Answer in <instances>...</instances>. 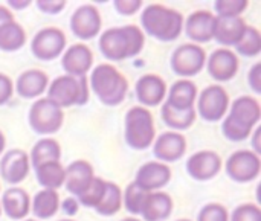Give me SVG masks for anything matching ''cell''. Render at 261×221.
<instances>
[{"label":"cell","instance_id":"6da1fadb","mask_svg":"<svg viewBox=\"0 0 261 221\" xmlns=\"http://www.w3.org/2000/svg\"><path fill=\"white\" fill-rule=\"evenodd\" d=\"M144 43L142 29L136 24H125L104 31L99 37V50L110 61H124L139 55Z\"/></svg>","mask_w":261,"mask_h":221},{"label":"cell","instance_id":"7a4b0ae2","mask_svg":"<svg viewBox=\"0 0 261 221\" xmlns=\"http://www.w3.org/2000/svg\"><path fill=\"white\" fill-rule=\"evenodd\" d=\"M261 119L260 102L252 96L237 98L222 124L223 136L231 142L246 141Z\"/></svg>","mask_w":261,"mask_h":221},{"label":"cell","instance_id":"3957f363","mask_svg":"<svg viewBox=\"0 0 261 221\" xmlns=\"http://www.w3.org/2000/svg\"><path fill=\"white\" fill-rule=\"evenodd\" d=\"M141 24L150 37L168 43L179 38L184 29V15L165 5L150 3L141 14Z\"/></svg>","mask_w":261,"mask_h":221},{"label":"cell","instance_id":"277c9868","mask_svg":"<svg viewBox=\"0 0 261 221\" xmlns=\"http://www.w3.org/2000/svg\"><path fill=\"white\" fill-rule=\"evenodd\" d=\"M89 84L96 98L109 107L119 105L128 92L127 78L112 64H99L93 67Z\"/></svg>","mask_w":261,"mask_h":221},{"label":"cell","instance_id":"5b68a950","mask_svg":"<svg viewBox=\"0 0 261 221\" xmlns=\"http://www.w3.org/2000/svg\"><path fill=\"white\" fill-rule=\"evenodd\" d=\"M60 108L84 105L89 101V78L61 75L47 86V96Z\"/></svg>","mask_w":261,"mask_h":221},{"label":"cell","instance_id":"8992f818","mask_svg":"<svg viewBox=\"0 0 261 221\" xmlns=\"http://www.w3.org/2000/svg\"><path fill=\"white\" fill-rule=\"evenodd\" d=\"M156 137L154 119L148 108L132 107L125 115V142L133 150H147Z\"/></svg>","mask_w":261,"mask_h":221},{"label":"cell","instance_id":"52a82bcc","mask_svg":"<svg viewBox=\"0 0 261 221\" xmlns=\"http://www.w3.org/2000/svg\"><path fill=\"white\" fill-rule=\"evenodd\" d=\"M29 127L38 134H54L64 122V112L47 98L37 99L28 115Z\"/></svg>","mask_w":261,"mask_h":221},{"label":"cell","instance_id":"ba28073f","mask_svg":"<svg viewBox=\"0 0 261 221\" xmlns=\"http://www.w3.org/2000/svg\"><path fill=\"white\" fill-rule=\"evenodd\" d=\"M229 110V95L225 87L219 84L208 86L197 98V110L203 121L217 122L222 121Z\"/></svg>","mask_w":261,"mask_h":221},{"label":"cell","instance_id":"9c48e42d","mask_svg":"<svg viewBox=\"0 0 261 221\" xmlns=\"http://www.w3.org/2000/svg\"><path fill=\"white\" fill-rule=\"evenodd\" d=\"M206 63V52L200 44H180L171 55V69L176 75L191 78L200 73Z\"/></svg>","mask_w":261,"mask_h":221},{"label":"cell","instance_id":"30bf717a","mask_svg":"<svg viewBox=\"0 0 261 221\" xmlns=\"http://www.w3.org/2000/svg\"><path fill=\"white\" fill-rule=\"evenodd\" d=\"M66 34L58 27H44L38 31L31 41V52L41 61H50L66 50Z\"/></svg>","mask_w":261,"mask_h":221},{"label":"cell","instance_id":"8fae6325","mask_svg":"<svg viewBox=\"0 0 261 221\" xmlns=\"http://www.w3.org/2000/svg\"><path fill=\"white\" fill-rule=\"evenodd\" d=\"M226 174L239 183H248L260 176L261 159L249 150H240L231 154L226 160Z\"/></svg>","mask_w":261,"mask_h":221},{"label":"cell","instance_id":"7c38bea8","mask_svg":"<svg viewBox=\"0 0 261 221\" xmlns=\"http://www.w3.org/2000/svg\"><path fill=\"white\" fill-rule=\"evenodd\" d=\"M102 27V18L96 6L83 5L70 17V29L75 37L80 40H92L95 38Z\"/></svg>","mask_w":261,"mask_h":221},{"label":"cell","instance_id":"4fadbf2b","mask_svg":"<svg viewBox=\"0 0 261 221\" xmlns=\"http://www.w3.org/2000/svg\"><path fill=\"white\" fill-rule=\"evenodd\" d=\"M222 157L216 151H199L188 157L187 173L199 182L214 179L222 171Z\"/></svg>","mask_w":261,"mask_h":221},{"label":"cell","instance_id":"5bb4252c","mask_svg":"<svg viewBox=\"0 0 261 221\" xmlns=\"http://www.w3.org/2000/svg\"><path fill=\"white\" fill-rule=\"evenodd\" d=\"M171 180V170L162 162H147L144 163L133 180V183L145 192H154L168 185Z\"/></svg>","mask_w":261,"mask_h":221},{"label":"cell","instance_id":"9a60e30c","mask_svg":"<svg viewBox=\"0 0 261 221\" xmlns=\"http://www.w3.org/2000/svg\"><path fill=\"white\" fill-rule=\"evenodd\" d=\"M61 66L66 72V75L70 76H87L93 66V53L90 47L84 43H76L69 46L63 52Z\"/></svg>","mask_w":261,"mask_h":221},{"label":"cell","instance_id":"2e32d148","mask_svg":"<svg viewBox=\"0 0 261 221\" xmlns=\"http://www.w3.org/2000/svg\"><path fill=\"white\" fill-rule=\"evenodd\" d=\"M187 153V139L182 133L165 131L153 142V154L162 163L177 162Z\"/></svg>","mask_w":261,"mask_h":221},{"label":"cell","instance_id":"e0dca14e","mask_svg":"<svg viewBox=\"0 0 261 221\" xmlns=\"http://www.w3.org/2000/svg\"><path fill=\"white\" fill-rule=\"evenodd\" d=\"M29 154L23 150H9L2 156L0 176L9 185H17L23 182L29 174Z\"/></svg>","mask_w":261,"mask_h":221},{"label":"cell","instance_id":"ac0fdd59","mask_svg":"<svg viewBox=\"0 0 261 221\" xmlns=\"http://www.w3.org/2000/svg\"><path fill=\"white\" fill-rule=\"evenodd\" d=\"M206 63H208V73L213 76V79L219 82L231 81L237 75L240 66L237 53L225 47L214 50L206 60Z\"/></svg>","mask_w":261,"mask_h":221},{"label":"cell","instance_id":"d6986e66","mask_svg":"<svg viewBox=\"0 0 261 221\" xmlns=\"http://www.w3.org/2000/svg\"><path fill=\"white\" fill-rule=\"evenodd\" d=\"M136 98L142 107H156L162 104L167 95V84L165 81L154 73H147L141 76L135 86Z\"/></svg>","mask_w":261,"mask_h":221},{"label":"cell","instance_id":"ffe728a7","mask_svg":"<svg viewBox=\"0 0 261 221\" xmlns=\"http://www.w3.org/2000/svg\"><path fill=\"white\" fill-rule=\"evenodd\" d=\"M248 24L242 17H216L214 20V29H213V40H216L219 44L225 46H236Z\"/></svg>","mask_w":261,"mask_h":221},{"label":"cell","instance_id":"44dd1931","mask_svg":"<svg viewBox=\"0 0 261 221\" xmlns=\"http://www.w3.org/2000/svg\"><path fill=\"white\" fill-rule=\"evenodd\" d=\"M216 15L211 11L200 9L193 12L187 21H184L187 37L194 43H208L213 40V29H214Z\"/></svg>","mask_w":261,"mask_h":221},{"label":"cell","instance_id":"7402d4cb","mask_svg":"<svg viewBox=\"0 0 261 221\" xmlns=\"http://www.w3.org/2000/svg\"><path fill=\"white\" fill-rule=\"evenodd\" d=\"M93 179V167L87 160H75L66 168L64 186L70 194L80 197L90 186Z\"/></svg>","mask_w":261,"mask_h":221},{"label":"cell","instance_id":"603a6c76","mask_svg":"<svg viewBox=\"0 0 261 221\" xmlns=\"http://www.w3.org/2000/svg\"><path fill=\"white\" fill-rule=\"evenodd\" d=\"M47 86H49V78L43 70L29 69L24 70L17 78L14 90L17 92V95H20L24 99H34L38 98L43 92H46Z\"/></svg>","mask_w":261,"mask_h":221},{"label":"cell","instance_id":"cb8c5ba5","mask_svg":"<svg viewBox=\"0 0 261 221\" xmlns=\"http://www.w3.org/2000/svg\"><path fill=\"white\" fill-rule=\"evenodd\" d=\"M0 206L11 220H23L31 211V197L24 189L12 186L3 192Z\"/></svg>","mask_w":261,"mask_h":221},{"label":"cell","instance_id":"d4e9b609","mask_svg":"<svg viewBox=\"0 0 261 221\" xmlns=\"http://www.w3.org/2000/svg\"><path fill=\"white\" fill-rule=\"evenodd\" d=\"M173 212V199L162 191L148 192L141 217L145 221L167 220Z\"/></svg>","mask_w":261,"mask_h":221},{"label":"cell","instance_id":"484cf974","mask_svg":"<svg viewBox=\"0 0 261 221\" xmlns=\"http://www.w3.org/2000/svg\"><path fill=\"white\" fill-rule=\"evenodd\" d=\"M197 101V87L191 79H179L176 81L170 92L167 102L177 110H188L194 108Z\"/></svg>","mask_w":261,"mask_h":221},{"label":"cell","instance_id":"4316f807","mask_svg":"<svg viewBox=\"0 0 261 221\" xmlns=\"http://www.w3.org/2000/svg\"><path fill=\"white\" fill-rule=\"evenodd\" d=\"M32 214L40 220H47L54 217L60 209V196L54 189H41L31 200Z\"/></svg>","mask_w":261,"mask_h":221},{"label":"cell","instance_id":"83f0119b","mask_svg":"<svg viewBox=\"0 0 261 221\" xmlns=\"http://www.w3.org/2000/svg\"><path fill=\"white\" fill-rule=\"evenodd\" d=\"M161 116L164 124L168 128L176 130H188L194 122H196V108H188V110H177L173 105H170L168 102H164L162 110H161Z\"/></svg>","mask_w":261,"mask_h":221},{"label":"cell","instance_id":"f1b7e54d","mask_svg":"<svg viewBox=\"0 0 261 221\" xmlns=\"http://www.w3.org/2000/svg\"><path fill=\"white\" fill-rule=\"evenodd\" d=\"M35 176H37V182L44 189L57 191L64 185L66 168L61 165V162H46L35 168Z\"/></svg>","mask_w":261,"mask_h":221},{"label":"cell","instance_id":"f546056e","mask_svg":"<svg viewBox=\"0 0 261 221\" xmlns=\"http://www.w3.org/2000/svg\"><path fill=\"white\" fill-rule=\"evenodd\" d=\"M60 157H61L60 144L55 139L44 137L32 147L29 162L34 168H37L46 162H60Z\"/></svg>","mask_w":261,"mask_h":221},{"label":"cell","instance_id":"4dcf8cb0","mask_svg":"<svg viewBox=\"0 0 261 221\" xmlns=\"http://www.w3.org/2000/svg\"><path fill=\"white\" fill-rule=\"evenodd\" d=\"M26 43V32L21 24L11 20L0 26V50L15 52Z\"/></svg>","mask_w":261,"mask_h":221},{"label":"cell","instance_id":"1f68e13d","mask_svg":"<svg viewBox=\"0 0 261 221\" xmlns=\"http://www.w3.org/2000/svg\"><path fill=\"white\" fill-rule=\"evenodd\" d=\"M121 206H122V191H121V188L113 182H107L104 197L99 202V205L95 208V211L99 215L110 217V215H115L116 212H119Z\"/></svg>","mask_w":261,"mask_h":221},{"label":"cell","instance_id":"d6a6232c","mask_svg":"<svg viewBox=\"0 0 261 221\" xmlns=\"http://www.w3.org/2000/svg\"><path fill=\"white\" fill-rule=\"evenodd\" d=\"M236 50L243 57H257L261 52V34L254 26H248L242 40L236 44Z\"/></svg>","mask_w":261,"mask_h":221},{"label":"cell","instance_id":"836d02e7","mask_svg":"<svg viewBox=\"0 0 261 221\" xmlns=\"http://www.w3.org/2000/svg\"><path fill=\"white\" fill-rule=\"evenodd\" d=\"M147 196H148V192L142 191L132 182L122 194V203H124L127 212L132 215H141Z\"/></svg>","mask_w":261,"mask_h":221},{"label":"cell","instance_id":"e575fe53","mask_svg":"<svg viewBox=\"0 0 261 221\" xmlns=\"http://www.w3.org/2000/svg\"><path fill=\"white\" fill-rule=\"evenodd\" d=\"M106 180H102L101 177H95L90 183V186L80 196L76 197V202H80L83 206H87V208H96L99 205V202L102 200L104 197V192H106Z\"/></svg>","mask_w":261,"mask_h":221},{"label":"cell","instance_id":"d590c367","mask_svg":"<svg viewBox=\"0 0 261 221\" xmlns=\"http://www.w3.org/2000/svg\"><path fill=\"white\" fill-rule=\"evenodd\" d=\"M248 0H217L214 3L216 17H240V14L248 8Z\"/></svg>","mask_w":261,"mask_h":221},{"label":"cell","instance_id":"8d00e7d4","mask_svg":"<svg viewBox=\"0 0 261 221\" xmlns=\"http://www.w3.org/2000/svg\"><path fill=\"white\" fill-rule=\"evenodd\" d=\"M197 221H229V214L223 205L210 203L200 209Z\"/></svg>","mask_w":261,"mask_h":221},{"label":"cell","instance_id":"74e56055","mask_svg":"<svg viewBox=\"0 0 261 221\" xmlns=\"http://www.w3.org/2000/svg\"><path fill=\"white\" fill-rule=\"evenodd\" d=\"M231 221H261V209L254 203H245L234 209Z\"/></svg>","mask_w":261,"mask_h":221},{"label":"cell","instance_id":"f35d334b","mask_svg":"<svg viewBox=\"0 0 261 221\" xmlns=\"http://www.w3.org/2000/svg\"><path fill=\"white\" fill-rule=\"evenodd\" d=\"M113 6L122 15H133L142 8V2L141 0H115Z\"/></svg>","mask_w":261,"mask_h":221},{"label":"cell","instance_id":"ab89813d","mask_svg":"<svg viewBox=\"0 0 261 221\" xmlns=\"http://www.w3.org/2000/svg\"><path fill=\"white\" fill-rule=\"evenodd\" d=\"M37 6L41 12L55 15V14H60L66 8V2L64 0H38Z\"/></svg>","mask_w":261,"mask_h":221},{"label":"cell","instance_id":"60d3db41","mask_svg":"<svg viewBox=\"0 0 261 221\" xmlns=\"http://www.w3.org/2000/svg\"><path fill=\"white\" fill-rule=\"evenodd\" d=\"M14 93V82L11 78L5 73H0V105H5L9 102Z\"/></svg>","mask_w":261,"mask_h":221},{"label":"cell","instance_id":"b9f144b4","mask_svg":"<svg viewBox=\"0 0 261 221\" xmlns=\"http://www.w3.org/2000/svg\"><path fill=\"white\" fill-rule=\"evenodd\" d=\"M248 84L257 95L261 93V63H257L252 66V69L248 73Z\"/></svg>","mask_w":261,"mask_h":221},{"label":"cell","instance_id":"7bdbcfd3","mask_svg":"<svg viewBox=\"0 0 261 221\" xmlns=\"http://www.w3.org/2000/svg\"><path fill=\"white\" fill-rule=\"evenodd\" d=\"M63 209H64L67 214L73 215V214L78 211V202L73 200V199H67V200L64 202V205H63Z\"/></svg>","mask_w":261,"mask_h":221},{"label":"cell","instance_id":"ee69618b","mask_svg":"<svg viewBox=\"0 0 261 221\" xmlns=\"http://www.w3.org/2000/svg\"><path fill=\"white\" fill-rule=\"evenodd\" d=\"M11 20H14L12 12L6 6H2L0 5V26L5 24V23H8V21H11Z\"/></svg>","mask_w":261,"mask_h":221},{"label":"cell","instance_id":"f6af8a7d","mask_svg":"<svg viewBox=\"0 0 261 221\" xmlns=\"http://www.w3.org/2000/svg\"><path fill=\"white\" fill-rule=\"evenodd\" d=\"M252 147H254V153L255 154H261V147H260V128L255 130L254 137H252Z\"/></svg>","mask_w":261,"mask_h":221},{"label":"cell","instance_id":"bcb514c9","mask_svg":"<svg viewBox=\"0 0 261 221\" xmlns=\"http://www.w3.org/2000/svg\"><path fill=\"white\" fill-rule=\"evenodd\" d=\"M8 5H11L14 9H24L26 6L31 5V2H28V0H26V2H14V0H9Z\"/></svg>","mask_w":261,"mask_h":221},{"label":"cell","instance_id":"7dc6e473","mask_svg":"<svg viewBox=\"0 0 261 221\" xmlns=\"http://www.w3.org/2000/svg\"><path fill=\"white\" fill-rule=\"evenodd\" d=\"M5 145H6V139H5V134L0 131V156L5 151Z\"/></svg>","mask_w":261,"mask_h":221},{"label":"cell","instance_id":"c3c4849f","mask_svg":"<svg viewBox=\"0 0 261 221\" xmlns=\"http://www.w3.org/2000/svg\"><path fill=\"white\" fill-rule=\"evenodd\" d=\"M121 221H141L139 218H136V217H127V218H124V220Z\"/></svg>","mask_w":261,"mask_h":221},{"label":"cell","instance_id":"681fc988","mask_svg":"<svg viewBox=\"0 0 261 221\" xmlns=\"http://www.w3.org/2000/svg\"><path fill=\"white\" fill-rule=\"evenodd\" d=\"M177 221H191V220H187V218H180V220H177Z\"/></svg>","mask_w":261,"mask_h":221},{"label":"cell","instance_id":"f907efd6","mask_svg":"<svg viewBox=\"0 0 261 221\" xmlns=\"http://www.w3.org/2000/svg\"><path fill=\"white\" fill-rule=\"evenodd\" d=\"M24 221H38V220H24Z\"/></svg>","mask_w":261,"mask_h":221},{"label":"cell","instance_id":"816d5d0a","mask_svg":"<svg viewBox=\"0 0 261 221\" xmlns=\"http://www.w3.org/2000/svg\"><path fill=\"white\" fill-rule=\"evenodd\" d=\"M61 221H73V220H61Z\"/></svg>","mask_w":261,"mask_h":221},{"label":"cell","instance_id":"f5cc1de1","mask_svg":"<svg viewBox=\"0 0 261 221\" xmlns=\"http://www.w3.org/2000/svg\"><path fill=\"white\" fill-rule=\"evenodd\" d=\"M0 214H2V206H0Z\"/></svg>","mask_w":261,"mask_h":221}]
</instances>
